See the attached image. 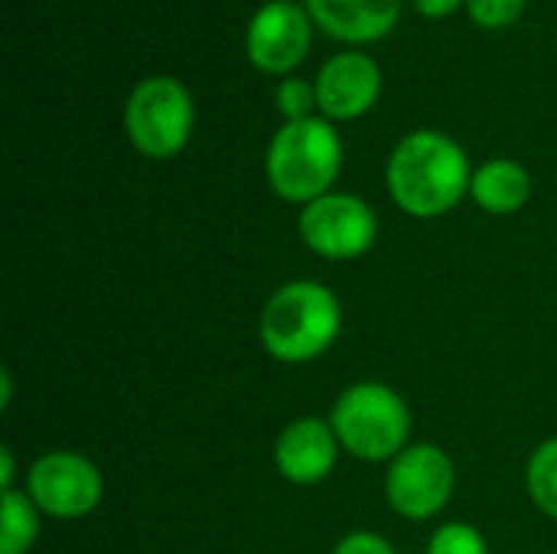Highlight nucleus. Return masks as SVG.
<instances>
[{"mask_svg":"<svg viewBox=\"0 0 557 554\" xmlns=\"http://www.w3.org/2000/svg\"><path fill=\"white\" fill-rule=\"evenodd\" d=\"M470 153L444 131L418 127L405 134L388 163L385 186L392 202L411 219H441L470 196Z\"/></svg>","mask_w":557,"mask_h":554,"instance_id":"nucleus-1","label":"nucleus"},{"mask_svg":"<svg viewBox=\"0 0 557 554\" xmlns=\"http://www.w3.org/2000/svg\"><path fill=\"white\" fill-rule=\"evenodd\" d=\"M343 333L339 297L310 278L281 284L258 320V340L264 353L284 366H304L333 349Z\"/></svg>","mask_w":557,"mask_h":554,"instance_id":"nucleus-2","label":"nucleus"},{"mask_svg":"<svg viewBox=\"0 0 557 554\" xmlns=\"http://www.w3.org/2000/svg\"><path fill=\"white\" fill-rule=\"evenodd\" d=\"M339 173L343 137L323 114L307 121H284L264 150V176L271 193L294 206H307L333 193Z\"/></svg>","mask_w":557,"mask_h":554,"instance_id":"nucleus-3","label":"nucleus"},{"mask_svg":"<svg viewBox=\"0 0 557 554\" xmlns=\"http://www.w3.org/2000/svg\"><path fill=\"white\" fill-rule=\"evenodd\" d=\"M330 424L343 451L366 464H392L411 447V408L385 382H356L330 408Z\"/></svg>","mask_w":557,"mask_h":554,"instance_id":"nucleus-4","label":"nucleus"},{"mask_svg":"<svg viewBox=\"0 0 557 554\" xmlns=\"http://www.w3.org/2000/svg\"><path fill=\"white\" fill-rule=\"evenodd\" d=\"M121 124L140 157L173 160L186 150L196 127L193 91L176 75H147L131 88Z\"/></svg>","mask_w":557,"mask_h":554,"instance_id":"nucleus-5","label":"nucleus"},{"mask_svg":"<svg viewBox=\"0 0 557 554\" xmlns=\"http://www.w3.org/2000/svg\"><path fill=\"white\" fill-rule=\"evenodd\" d=\"M457 490L450 454L431 441L405 447L385 470V503L408 522H428L447 509Z\"/></svg>","mask_w":557,"mask_h":554,"instance_id":"nucleus-6","label":"nucleus"},{"mask_svg":"<svg viewBox=\"0 0 557 554\" xmlns=\"http://www.w3.org/2000/svg\"><path fill=\"white\" fill-rule=\"evenodd\" d=\"M300 242L326 261H356L379 242V216L356 193H326L297 216Z\"/></svg>","mask_w":557,"mask_h":554,"instance_id":"nucleus-7","label":"nucleus"},{"mask_svg":"<svg viewBox=\"0 0 557 554\" xmlns=\"http://www.w3.org/2000/svg\"><path fill=\"white\" fill-rule=\"evenodd\" d=\"M26 496L49 519H85L104 500V477L78 451H46L29 464Z\"/></svg>","mask_w":557,"mask_h":554,"instance_id":"nucleus-8","label":"nucleus"},{"mask_svg":"<svg viewBox=\"0 0 557 554\" xmlns=\"http://www.w3.org/2000/svg\"><path fill=\"white\" fill-rule=\"evenodd\" d=\"M313 20L304 3L264 0L245 26V56L261 75H294L313 49Z\"/></svg>","mask_w":557,"mask_h":554,"instance_id":"nucleus-9","label":"nucleus"},{"mask_svg":"<svg viewBox=\"0 0 557 554\" xmlns=\"http://www.w3.org/2000/svg\"><path fill=\"white\" fill-rule=\"evenodd\" d=\"M313 85L320 114L333 124H349L366 118L379 104L385 75L375 56H369L366 49H339L320 65Z\"/></svg>","mask_w":557,"mask_h":554,"instance_id":"nucleus-10","label":"nucleus"},{"mask_svg":"<svg viewBox=\"0 0 557 554\" xmlns=\"http://www.w3.org/2000/svg\"><path fill=\"white\" fill-rule=\"evenodd\" d=\"M343 444L330 418L304 415L281 428L274 441V467L294 487H317L333 477Z\"/></svg>","mask_w":557,"mask_h":554,"instance_id":"nucleus-11","label":"nucleus"},{"mask_svg":"<svg viewBox=\"0 0 557 554\" xmlns=\"http://www.w3.org/2000/svg\"><path fill=\"white\" fill-rule=\"evenodd\" d=\"M304 7L323 36L346 49L382 42L401 20V0H304Z\"/></svg>","mask_w":557,"mask_h":554,"instance_id":"nucleus-12","label":"nucleus"},{"mask_svg":"<svg viewBox=\"0 0 557 554\" xmlns=\"http://www.w3.org/2000/svg\"><path fill=\"white\" fill-rule=\"evenodd\" d=\"M470 199L490 216H516L532 199V173L509 157H493L473 167Z\"/></svg>","mask_w":557,"mask_h":554,"instance_id":"nucleus-13","label":"nucleus"},{"mask_svg":"<svg viewBox=\"0 0 557 554\" xmlns=\"http://www.w3.org/2000/svg\"><path fill=\"white\" fill-rule=\"evenodd\" d=\"M42 513L26 490L0 493V554H29L39 539Z\"/></svg>","mask_w":557,"mask_h":554,"instance_id":"nucleus-14","label":"nucleus"},{"mask_svg":"<svg viewBox=\"0 0 557 554\" xmlns=\"http://www.w3.org/2000/svg\"><path fill=\"white\" fill-rule=\"evenodd\" d=\"M525 490L542 516L557 522V438L542 441L525 467Z\"/></svg>","mask_w":557,"mask_h":554,"instance_id":"nucleus-15","label":"nucleus"},{"mask_svg":"<svg viewBox=\"0 0 557 554\" xmlns=\"http://www.w3.org/2000/svg\"><path fill=\"white\" fill-rule=\"evenodd\" d=\"M274 108L284 121H307L320 114L317 104V85L300 78V75H287L277 82L274 88Z\"/></svg>","mask_w":557,"mask_h":554,"instance_id":"nucleus-16","label":"nucleus"},{"mask_svg":"<svg viewBox=\"0 0 557 554\" xmlns=\"http://www.w3.org/2000/svg\"><path fill=\"white\" fill-rule=\"evenodd\" d=\"M428 554H490V542L470 522H444L441 529H434Z\"/></svg>","mask_w":557,"mask_h":554,"instance_id":"nucleus-17","label":"nucleus"},{"mask_svg":"<svg viewBox=\"0 0 557 554\" xmlns=\"http://www.w3.org/2000/svg\"><path fill=\"white\" fill-rule=\"evenodd\" d=\"M529 0H467V13L483 29H509L522 20Z\"/></svg>","mask_w":557,"mask_h":554,"instance_id":"nucleus-18","label":"nucleus"},{"mask_svg":"<svg viewBox=\"0 0 557 554\" xmlns=\"http://www.w3.org/2000/svg\"><path fill=\"white\" fill-rule=\"evenodd\" d=\"M330 554H398V549L379 532H349Z\"/></svg>","mask_w":557,"mask_h":554,"instance_id":"nucleus-19","label":"nucleus"},{"mask_svg":"<svg viewBox=\"0 0 557 554\" xmlns=\"http://www.w3.org/2000/svg\"><path fill=\"white\" fill-rule=\"evenodd\" d=\"M411 7L418 10V16L437 23V20L454 16L457 10H467V0H411Z\"/></svg>","mask_w":557,"mask_h":554,"instance_id":"nucleus-20","label":"nucleus"},{"mask_svg":"<svg viewBox=\"0 0 557 554\" xmlns=\"http://www.w3.org/2000/svg\"><path fill=\"white\" fill-rule=\"evenodd\" d=\"M13 477H16V460H13V451L3 444V447H0V493L16 490V487H13Z\"/></svg>","mask_w":557,"mask_h":554,"instance_id":"nucleus-21","label":"nucleus"},{"mask_svg":"<svg viewBox=\"0 0 557 554\" xmlns=\"http://www.w3.org/2000/svg\"><path fill=\"white\" fill-rule=\"evenodd\" d=\"M0 408H10V398H13V379H10V369L0 372Z\"/></svg>","mask_w":557,"mask_h":554,"instance_id":"nucleus-22","label":"nucleus"},{"mask_svg":"<svg viewBox=\"0 0 557 554\" xmlns=\"http://www.w3.org/2000/svg\"><path fill=\"white\" fill-rule=\"evenodd\" d=\"M274 3H304V0H274Z\"/></svg>","mask_w":557,"mask_h":554,"instance_id":"nucleus-23","label":"nucleus"}]
</instances>
